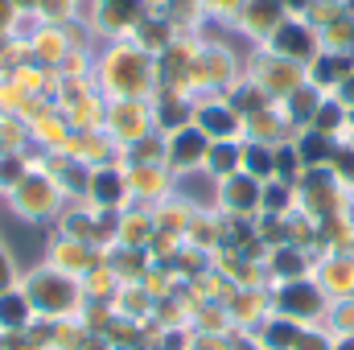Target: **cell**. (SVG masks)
Instances as JSON below:
<instances>
[{
    "label": "cell",
    "mask_w": 354,
    "mask_h": 350,
    "mask_svg": "<svg viewBox=\"0 0 354 350\" xmlns=\"http://www.w3.org/2000/svg\"><path fill=\"white\" fill-rule=\"evenodd\" d=\"M280 46H284V50L292 46V50H301V54H305V33H297V29H288V33H280Z\"/></svg>",
    "instance_id": "obj_2"
},
{
    "label": "cell",
    "mask_w": 354,
    "mask_h": 350,
    "mask_svg": "<svg viewBox=\"0 0 354 350\" xmlns=\"http://www.w3.org/2000/svg\"><path fill=\"white\" fill-rule=\"evenodd\" d=\"M305 157H309V161L326 157V145H322V140H309V145H305Z\"/></svg>",
    "instance_id": "obj_5"
},
{
    "label": "cell",
    "mask_w": 354,
    "mask_h": 350,
    "mask_svg": "<svg viewBox=\"0 0 354 350\" xmlns=\"http://www.w3.org/2000/svg\"><path fill=\"white\" fill-rule=\"evenodd\" d=\"M284 301H288V305H297V309H309V305H313V297H309L305 288H292V293H288Z\"/></svg>",
    "instance_id": "obj_3"
},
{
    "label": "cell",
    "mask_w": 354,
    "mask_h": 350,
    "mask_svg": "<svg viewBox=\"0 0 354 350\" xmlns=\"http://www.w3.org/2000/svg\"><path fill=\"white\" fill-rule=\"evenodd\" d=\"M177 149H181V157H198L202 140H198V136H181V145H177Z\"/></svg>",
    "instance_id": "obj_4"
},
{
    "label": "cell",
    "mask_w": 354,
    "mask_h": 350,
    "mask_svg": "<svg viewBox=\"0 0 354 350\" xmlns=\"http://www.w3.org/2000/svg\"><path fill=\"white\" fill-rule=\"evenodd\" d=\"M21 313H25L21 301H0V317H4V322H21Z\"/></svg>",
    "instance_id": "obj_1"
},
{
    "label": "cell",
    "mask_w": 354,
    "mask_h": 350,
    "mask_svg": "<svg viewBox=\"0 0 354 350\" xmlns=\"http://www.w3.org/2000/svg\"><path fill=\"white\" fill-rule=\"evenodd\" d=\"M206 124H210V128H223V132L231 128V120H227V116H218V111H210V116H206Z\"/></svg>",
    "instance_id": "obj_6"
}]
</instances>
